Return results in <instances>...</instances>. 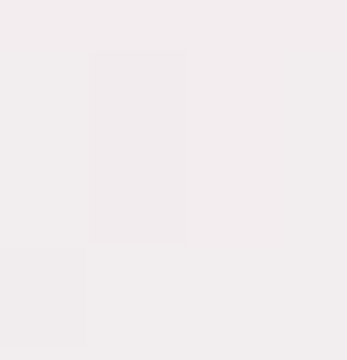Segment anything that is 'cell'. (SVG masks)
I'll use <instances>...</instances> for the list:
<instances>
[]
</instances>
